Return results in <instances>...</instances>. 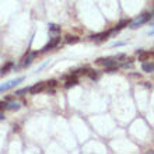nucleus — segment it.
<instances>
[{
  "label": "nucleus",
  "mask_w": 154,
  "mask_h": 154,
  "mask_svg": "<svg viewBox=\"0 0 154 154\" xmlns=\"http://www.w3.org/2000/svg\"><path fill=\"white\" fill-rule=\"evenodd\" d=\"M151 18H153V14H151V13H146V14L140 16L139 18H136V20L130 24V28H137L139 25H142V24H144V23H147V21H150Z\"/></svg>",
  "instance_id": "nucleus-1"
},
{
  "label": "nucleus",
  "mask_w": 154,
  "mask_h": 154,
  "mask_svg": "<svg viewBox=\"0 0 154 154\" xmlns=\"http://www.w3.org/2000/svg\"><path fill=\"white\" fill-rule=\"evenodd\" d=\"M24 80V77H18V79H14V80H10L7 83H4V84L0 85V93H3V91H7V90L13 88V87H16L21 83V81Z\"/></svg>",
  "instance_id": "nucleus-2"
},
{
  "label": "nucleus",
  "mask_w": 154,
  "mask_h": 154,
  "mask_svg": "<svg viewBox=\"0 0 154 154\" xmlns=\"http://www.w3.org/2000/svg\"><path fill=\"white\" fill-rule=\"evenodd\" d=\"M45 88H46V87H45V81H41V83H37V84H34L32 87H29L28 93H31L32 95H35V94L42 93Z\"/></svg>",
  "instance_id": "nucleus-3"
},
{
  "label": "nucleus",
  "mask_w": 154,
  "mask_h": 154,
  "mask_svg": "<svg viewBox=\"0 0 154 154\" xmlns=\"http://www.w3.org/2000/svg\"><path fill=\"white\" fill-rule=\"evenodd\" d=\"M59 42H60V38L59 37H55L52 38V39L49 41L48 44L44 46V49H42V52H46V51H49V49H53V48H56L57 45H59Z\"/></svg>",
  "instance_id": "nucleus-4"
},
{
  "label": "nucleus",
  "mask_w": 154,
  "mask_h": 154,
  "mask_svg": "<svg viewBox=\"0 0 154 154\" xmlns=\"http://www.w3.org/2000/svg\"><path fill=\"white\" fill-rule=\"evenodd\" d=\"M136 55L139 56V60L140 62H146V60H150V57L153 56V52H149V51H137Z\"/></svg>",
  "instance_id": "nucleus-5"
},
{
  "label": "nucleus",
  "mask_w": 154,
  "mask_h": 154,
  "mask_svg": "<svg viewBox=\"0 0 154 154\" xmlns=\"http://www.w3.org/2000/svg\"><path fill=\"white\" fill-rule=\"evenodd\" d=\"M65 79H67L65 83L66 88H70V87H74V85L79 84V80H77V77H74V76H65Z\"/></svg>",
  "instance_id": "nucleus-6"
},
{
  "label": "nucleus",
  "mask_w": 154,
  "mask_h": 154,
  "mask_svg": "<svg viewBox=\"0 0 154 154\" xmlns=\"http://www.w3.org/2000/svg\"><path fill=\"white\" fill-rule=\"evenodd\" d=\"M98 65H102V66H109V65H114V63H116V60H115V57H106V59H98L97 60Z\"/></svg>",
  "instance_id": "nucleus-7"
},
{
  "label": "nucleus",
  "mask_w": 154,
  "mask_h": 154,
  "mask_svg": "<svg viewBox=\"0 0 154 154\" xmlns=\"http://www.w3.org/2000/svg\"><path fill=\"white\" fill-rule=\"evenodd\" d=\"M109 34H111V31H108V32H101V34H97V35H91V39H95V41H98V42H101V41H105L106 38L109 37Z\"/></svg>",
  "instance_id": "nucleus-8"
},
{
  "label": "nucleus",
  "mask_w": 154,
  "mask_h": 154,
  "mask_svg": "<svg viewBox=\"0 0 154 154\" xmlns=\"http://www.w3.org/2000/svg\"><path fill=\"white\" fill-rule=\"evenodd\" d=\"M37 53H32V55H25L24 57H23V63H21V66L23 67H27V66H29L31 63H32V59L34 56H35Z\"/></svg>",
  "instance_id": "nucleus-9"
},
{
  "label": "nucleus",
  "mask_w": 154,
  "mask_h": 154,
  "mask_svg": "<svg viewBox=\"0 0 154 154\" xmlns=\"http://www.w3.org/2000/svg\"><path fill=\"white\" fill-rule=\"evenodd\" d=\"M129 24H130V21H129V20H122L121 23H119V24L116 25V28L111 29V34L115 32V31H119V29H122V28H125V27H128Z\"/></svg>",
  "instance_id": "nucleus-10"
},
{
  "label": "nucleus",
  "mask_w": 154,
  "mask_h": 154,
  "mask_svg": "<svg viewBox=\"0 0 154 154\" xmlns=\"http://www.w3.org/2000/svg\"><path fill=\"white\" fill-rule=\"evenodd\" d=\"M20 104L18 102H16V101H10V102H7V106H6V109H8V111H17V109H20Z\"/></svg>",
  "instance_id": "nucleus-11"
},
{
  "label": "nucleus",
  "mask_w": 154,
  "mask_h": 154,
  "mask_svg": "<svg viewBox=\"0 0 154 154\" xmlns=\"http://www.w3.org/2000/svg\"><path fill=\"white\" fill-rule=\"evenodd\" d=\"M142 69H143V72H146V73H151V72L154 70V65L151 63V62H147V63L144 62L143 66H142Z\"/></svg>",
  "instance_id": "nucleus-12"
},
{
  "label": "nucleus",
  "mask_w": 154,
  "mask_h": 154,
  "mask_svg": "<svg viewBox=\"0 0 154 154\" xmlns=\"http://www.w3.org/2000/svg\"><path fill=\"white\" fill-rule=\"evenodd\" d=\"M45 87L49 90H53V88H56L57 87V81L56 80H49V81H45Z\"/></svg>",
  "instance_id": "nucleus-13"
},
{
  "label": "nucleus",
  "mask_w": 154,
  "mask_h": 154,
  "mask_svg": "<svg viewBox=\"0 0 154 154\" xmlns=\"http://www.w3.org/2000/svg\"><path fill=\"white\" fill-rule=\"evenodd\" d=\"M13 66H14V65H13L11 62H8V63H6V65H4L3 67H2V70H0V72H2V74H7L8 72H10V70L13 69Z\"/></svg>",
  "instance_id": "nucleus-14"
},
{
  "label": "nucleus",
  "mask_w": 154,
  "mask_h": 154,
  "mask_svg": "<svg viewBox=\"0 0 154 154\" xmlns=\"http://www.w3.org/2000/svg\"><path fill=\"white\" fill-rule=\"evenodd\" d=\"M79 41H80V38L74 37V35H67V37H66V42H67V44H76Z\"/></svg>",
  "instance_id": "nucleus-15"
},
{
  "label": "nucleus",
  "mask_w": 154,
  "mask_h": 154,
  "mask_svg": "<svg viewBox=\"0 0 154 154\" xmlns=\"http://www.w3.org/2000/svg\"><path fill=\"white\" fill-rule=\"evenodd\" d=\"M105 69H106V72H108V73H115V72H118V69H119V66H118L116 63H114V65L106 66Z\"/></svg>",
  "instance_id": "nucleus-16"
},
{
  "label": "nucleus",
  "mask_w": 154,
  "mask_h": 154,
  "mask_svg": "<svg viewBox=\"0 0 154 154\" xmlns=\"http://www.w3.org/2000/svg\"><path fill=\"white\" fill-rule=\"evenodd\" d=\"M87 74H88V77L91 79V80H98V79H100V74H98L95 70H88V73Z\"/></svg>",
  "instance_id": "nucleus-17"
},
{
  "label": "nucleus",
  "mask_w": 154,
  "mask_h": 154,
  "mask_svg": "<svg viewBox=\"0 0 154 154\" xmlns=\"http://www.w3.org/2000/svg\"><path fill=\"white\" fill-rule=\"evenodd\" d=\"M49 32H60V27L56 24H51L49 25Z\"/></svg>",
  "instance_id": "nucleus-18"
},
{
  "label": "nucleus",
  "mask_w": 154,
  "mask_h": 154,
  "mask_svg": "<svg viewBox=\"0 0 154 154\" xmlns=\"http://www.w3.org/2000/svg\"><path fill=\"white\" fill-rule=\"evenodd\" d=\"M28 90H29L28 87H27V88H23V90H18V91H17L16 94H17V95H20V97H21V95H24L25 93H28Z\"/></svg>",
  "instance_id": "nucleus-19"
},
{
  "label": "nucleus",
  "mask_w": 154,
  "mask_h": 154,
  "mask_svg": "<svg viewBox=\"0 0 154 154\" xmlns=\"http://www.w3.org/2000/svg\"><path fill=\"white\" fill-rule=\"evenodd\" d=\"M7 106V101H0V111H4Z\"/></svg>",
  "instance_id": "nucleus-20"
},
{
  "label": "nucleus",
  "mask_w": 154,
  "mask_h": 154,
  "mask_svg": "<svg viewBox=\"0 0 154 154\" xmlns=\"http://www.w3.org/2000/svg\"><path fill=\"white\" fill-rule=\"evenodd\" d=\"M2 119H4V115L3 114H0V121H2Z\"/></svg>",
  "instance_id": "nucleus-21"
}]
</instances>
